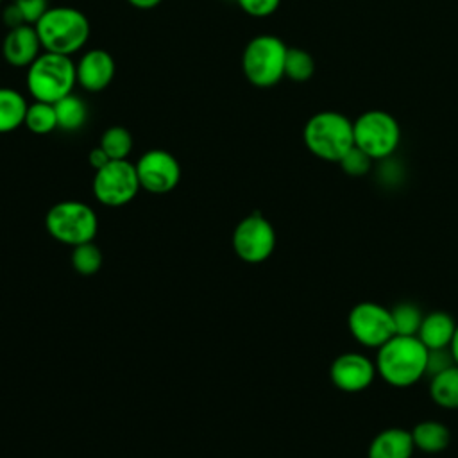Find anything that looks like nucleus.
Masks as SVG:
<instances>
[{
    "mask_svg": "<svg viewBox=\"0 0 458 458\" xmlns=\"http://www.w3.org/2000/svg\"><path fill=\"white\" fill-rule=\"evenodd\" d=\"M0 2H2V0H0Z\"/></svg>",
    "mask_w": 458,
    "mask_h": 458,
    "instance_id": "nucleus-34",
    "label": "nucleus"
},
{
    "mask_svg": "<svg viewBox=\"0 0 458 458\" xmlns=\"http://www.w3.org/2000/svg\"><path fill=\"white\" fill-rule=\"evenodd\" d=\"M18 11L21 13V18L25 25H36L38 20L47 13L48 2L47 0H13Z\"/></svg>",
    "mask_w": 458,
    "mask_h": 458,
    "instance_id": "nucleus-28",
    "label": "nucleus"
},
{
    "mask_svg": "<svg viewBox=\"0 0 458 458\" xmlns=\"http://www.w3.org/2000/svg\"><path fill=\"white\" fill-rule=\"evenodd\" d=\"M411 438H413L415 449L428 454H437L449 445L451 433L445 424H442L440 420L429 419V420H420L419 424L413 426Z\"/></svg>",
    "mask_w": 458,
    "mask_h": 458,
    "instance_id": "nucleus-17",
    "label": "nucleus"
},
{
    "mask_svg": "<svg viewBox=\"0 0 458 458\" xmlns=\"http://www.w3.org/2000/svg\"><path fill=\"white\" fill-rule=\"evenodd\" d=\"M25 97L13 88H0V134L13 132L25 122L27 113Z\"/></svg>",
    "mask_w": 458,
    "mask_h": 458,
    "instance_id": "nucleus-19",
    "label": "nucleus"
},
{
    "mask_svg": "<svg viewBox=\"0 0 458 458\" xmlns=\"http://www.w3.org/2000/svg\"><path fill=\"white\" fill-rule=\"evenodd\" d=\"M88 161H89L91 168L100 170V168H102V166H106L111 159H109V156L106 154V150L98 145L97 148H91V150H89V154H88Z\"/></svg>",
    "mask_w": 458,
    "mask_h": 458,
    "instance_id": "nucleus-31",
    "label": "nucleus"
},
{
    "mask_svg": "<svg viewBox=\"0 0 458 458\" xmlns=\"http://www.w3.org/2000/svg\"><path fill=\"white\" fill-rule=\"evenodd\" d=\"M374 363L385 383L406 388L426 376L428 347L417 336L394 335L377 349Z\"/></svg>",
    "mask_w": 458,
    "mask_h": 458,
    "instance_id": "nucleus-1",
    "label": "nucleus"
},
{
    "mask_svg": "<svg viewBox=\"0 0 458 458\" xmlns=\"http://www.w3.org/2000/svg\"><path fill=\"white\" fill-rule=\"evenodd\" d=\"M25 82L34 100L55 104L77 84L75 63L70 55L43 52L27 66Z\"/></svg>",
    "mask_w": 458,
    "mask_h": 458,
    "instance_id": "nucleus-3",
    "label": "nucleus"
},
{
    "mask_svg": "<svg viewBox=\"0 0 458 458\" xmlns=\"http://www.w3.org/2000/svg\"><path fill=\"white\" fill-rule=\"evenodd\" d=\"M454 329H456V322L449 313L431 311L424 315L420 327L417 331V338L428 349H444V347H449Z\"/></svg>",
    "mask_w": 458,
    "mask_h": 458,
    "instance_id": "nucleus-16",
    "label": "nucleus"
},
{
    "mask_svg": "<svg viewBox=\"0 0 458 458\" xmlns=\"http://www.w3.org/2000/svg\"><path fill=\"white\" fill-rule=\"evenodd\" d=\"M140 188L136 165L127 159H111L106 166L95 170L93 195L104 206H125L138 195Z\"/></svg>",
    "mask_w": 458,
    "mask_h": 458,
    "instance_id": "nucleus-8",
    "label": "nucleus"
},
{
    "mask_svg": "<svg viewBox=\"0 0 458 458\" xmlns=\"http://www.w3.org/2000/svg\"><path fill=\"white\" fill-rule=\"evenodd\" d=\"M372 157L369 154H365L361 148H358L356 145H352L345 154L344 157L338 161V165L342 166V170L347 174V175H352V177H361L365 175L370 166H372Z\"/></svg>",
    "mask_w": 458,
    "mask_h": 458,
    "instance_id": "nucleus-26",
    "label": "nucleus"
},
{
    "mask_svg": "<svg viewBox=\"0 0 458 458\" xmlns=\"http://www.w3.org/2000/svg\"><path fill=\"white\" fill-rule=\"evenodd\" d=\"M54 109L57 116V127L63 131H77L88 120V107L84 100L73 93L57 100L54 104Z\"/></svg>",
    "mask_w": 458,
    "mask_h": 458,
    "instance_id": "nucleus-20",
    "label": "nucleus"
},
{
    "mask_svg": "<svg viewBox=\"0 0 458 458\" xmlns=\"http://www.w3.org/2000/svg\"><path fill=\"white\" fill-rule=\"evenodd\" d=\"M72 267L82 274L91 276L102 267V252L93 242L75 245L72 250Z\"/></svg>",
    "mask_w": 458,
    "mask_h": 458,
    "instance_id": "nucleus-25",
    "label": "nucleus"
},
{
    "mask_svg": "<svg viewBox=\"0 0 458 458\" xmlns=\"http://www.w3.org/2000/svg\"><path fill=\"white\" fill-rule=\"evenodd\" d=\"M127 2L138 9H152V7L159 5L163 0H127Z\"/></svg>",
    "mask_w": 458,
    "mask_h": 458,
    "instance_id": "nucleus-32",
    "label": "nucleus"
},
{
    "mask_svg": "<svg viewBox=\"0 0 458 458\" xmlns=\"http://www.w3.org/2000/svg\"><path fill=\"white\" fill-rule=\"evenodd\" d=\"M100 147L106 150L109 159H127L132 148V136L122 125H113L102 132Z\"/></svg>",
    "mask_w": 458,
    "mask_h": 458,
    "instance_id": "nucleus-22",
    "label": "nucleus"
},
{
    "mask_svg": "<svg viewBox=\"0 0 458 458\" xmlns=\"http://www.w3.org/2000/svg\"><path fill=\"white\" fill-rule=\"evenodd\" d=\"M415 444L411 431L403 428H388L379 431L367 451L369 458H411Z\"/></svg>",
    "mask_w": 458,
    "mask_h": 458,
    "instance_id": "nucleus-15",
    "label": "nucleus"
},
{
    "mask_svg": "<svg viewBox=\"0 0 458 458\" xmlns=\"http://www.w3.org/2000/svg\"><path fill=\"white\" fill-rule=\"evenodd\" d=\"M347 326L358 344L372 349H379L395 335L392 311L370 301L352 306L347 317Z\"/></svg>",
    "mask_w": 458,
    "mask_h": 458,
    "instance_id": "nucleus-9",
    "label": "nucleus"
},
{
    "mask_svg": "<svg viewBox=\"0 0 458 458\" xmlns=\"http://www.w3.org/2000/svg\"><path fill=\"white\" fill-rule=\"evenodd\" d=\"M376 374V363L361 352H344L336 356L329 367L333 385L344 392H361L369 388Z\"/></svg>",
    "mask_w": 458,
    "mask_h": 458,
    "instance_id": "nucleus-12",
    "label": "nucleus"
},
{
    "mask_svg": "<svg viewBox=\"0 0 458 458\" xmlns=\"http://www.w3.org/2000/svg\"><path fill=\"white\" fill-rule=\"evenodd\" d=\"M77 82L82 89L97 93L106 89L114 77V59L107 50L93 48L75 63Z\"/></svg>",
    "mask_w": 458,
    "mask_h": 458,
    "instance_id": "nucleus-13",
    "label": "nucleus"
},
{
    "mask_svg": "<svg viewBox=\"0 0 458 458\" xmlns=\"http://www.w3.org/2000/svg\"><path fill=\"white\" fill-rule=\"evenodd\" d=\"M41 43L34 25H20L9 29L2 41V55L4 59L16 68L30 66L32 61L39 55Z\"/></svg>",
    "mask_w": 458,
    "mask_h": 458,
    "instance_id": "nucleus-14",
    "label": "nucleus"
},
{
    "mask_svg": "<svg viewBox=\"0 0 458 458\" xmlns=\"http://www.w3.org/2000/svg\"><path fill=\"white\" fill-rule=\"evenodd\" d=\"M429 395L440 408L458 410V365L429 377Z\"/></svg>",
    "mask_w": 458,
    "mask_h": 458,
    "instance_id": "nucleus-18",
    "label": "nucleus"
},
{
    "mask_svg": "<svg viewBox=\"0 0 458 458\" xmlns=\"http://www.w3.org/2000/svg\"><path fill=\"white\" fill-rule=\"evenodd\" d=\"M236 4L245 11L249 16L265 18L276 13L281 0H236Z\"/></svg>",
    "mask_w": 458,
    "mask_h": 458,
    "instance_id": "nucleus-29",
    "label": "nucleus"
},
{
    "mask_svg": "<svg viewBox=\"0 0 458 458\" xmlns=\"http://www.w3.org/2000/svg\"><path fill=\"white\" fill-rule=\"evenodd\" d=\"M302 140L313 156L338 163L354 145L352 122L336 111L315 113L304 125Z\"/></svg>",
    "mask_w": 458,
    "mask_h": 458,
    "instance_id": "nucleus-4",
    "label": "nucleus"
},
{
    "mask_svg": "<svg viewBox=\"0 0 458 458\" xmlns=\"http://www.w3.org/2000/svg\"><path fill=\"white\" fill-rule=\"evenodd\" d=\"M449 351H451V354H453V358H454V363L458 365V324H456L453 340H451V344H449Z\"/></svg>",
    "mask_w": 458,
    "mask_h": 458,
    "instance_id": "nucleus-33",
    "label": "nucleus"
},
{
    "mask_svg": "<svg viewBox=\"0 0 458 458\" xmlns=\"http://www.w3.org/2000/svg\"><path fill=\"white\" fill-rule=\"evenodd\" d=\"M390 311H392V318H394L395 335L417 336V331L424 318L419 306H415L413 302H399Z\"/></svg>",
    "mask_w": 458,
    "mask_h": 458,
    "instance_id": "nucleus-23",
    "label": "nucleus"
},
{
    "mask_svg": "<svg viewBox=\"0 0 458 458\" xmlns=\"http://www.w3.org/2000/svg\"><path fill=\"white\" fill-rule=\"evenodd\" d=\"M288 47L272 34L252 38L242 55V70L247 81L258 88L276 86L284 77Z\"/></svg>",
    "mask_w": 458,
    "mask_h": 458,
    "instance_id": "nucleus-5",
    "label": "nucleus"
},
{
    "mask_svg": "<svg viewBox=\"0 0 458 458\" xmlns=\"http://www.w3.org/2000/svg\"><path fill=\"white\" fill-rule=\"evenodd\" d=\"M4 23L9 27V29H14V27H20V25H25L23 18H21V13L18 11V7L13 4H9L5 9H4Z\"/></svg>",
    "mask_w": 458,
    "mask_h": 458,
    "instance_id": "nucleus-30",
    "label": "nucleus"
},
{
    "mask_svg": "<svg viewBox=\"0 0 458 458\" xmlns=\"http://www.w3.org/2000/svg\"><path fill=\"white\" fill-rule=\"evenodd\" d=\"M23 125L34 134H48L54 129H57V116H55L54 104L41 102V100L29 104Z\"/></svg>",
    "mask_w": 458,
    "mask_h": 458,
    "instance_id": "nucleus-21",
    "label": "nucleus"
},
{
    "mask_svg": "<svg viewBox=\"0 0 458 458\" xmlns=\"http://www.w3.org/2000/svg\"><path fill=\"white\" fill-rule=\"evenodd\" d=\"M315 72V61L313 57L302 50V48H288L286 59H284V77L304 82L308 81Z\"/></svg>",
    "mask_w": 458,
    "mask_h": 458,
    "instance_id": "nucleus-24",
    "label": "nucleus"
},
{
    "mask_svg": "<svg viewBox=\"0 0 458 458\" xmlns=\"http://www.w3.org/2000/svg\"><path fill=\"white\" fill-rule=\"evenodd\" d=\"M454 363V358L449 351V347L444 349H428V365H426V376H435L445 369H449Z\"/></svg>",
    "mask_w": 458,
    "mask_h": 458,
    "instance_id": "nucleus-27",
    "label": "nucleus"
},
{
    "mask_svg": "<svg viewBox=\"0 0 458 458\" xmlns=\"http://www.w3.org/2000/svg\"><path fill=\"white\" fill-rule=\"evenodd\" d=\"M45 227L54 240L75 247L93 242L98 231V218L86 202L63 200L47 211Z\"/></svg>",
    "mask_w": 458,
    "mask_h": 458,
    "instance_id": "nucleus-6",
    "label": "nucleus"
},
{
    "mask_svg": "<svg viewBox=\"0 0 458 458\" xmlns=\"http://www.w3.org/2000/svg\"><path fill=\"white\" fill-rule=\"evenodd\" d=\"M276 247V231L272 224L261 215L252 213L238 222L233 233V249L245 263L265 261Z\"/></svg>",
    "mask_w": 458,
    "mask_h": 458,
    "instance_id": "nucleus-10",
    "label": "nucleus"
},
{
    "mask_svg": "<svg viewBox=\"0 0 458 458\" xmlns=\"http://www.w3.org/2000/svg\"><path fill=\"white\" fill-rule=\"evenodd\" d=\"M34 27L41 48L45 52L63 55L79 52L89 38V21L86 14L75 7L66 5L48 7Z\"/></svg>",
    "mask_w": 458,
    "mask_h": 458,
    "instance_id": "nucleus-2",
    "label": "nucleus"
},
{
    "mask_svg": "<svg viewBox=\"0 0 458 458\" xmlns=\"http://www.w3.org/2000/svg\"><path fill=\"white\" fill-rule=\"evenodd\" d=\"M136 174L143 190L163 195L179 184L181 165L170 152L163 148H152L140 156L136 163Z\"/></svg>",
    "mask_w": 458,
    "mask_h": 458,
    "instance_id": "nucleus-11",
    "label": "nucleus"
},
{
    "mask_svg": "<svg viewBox=\"0 0 458 458\" xmlns=\"http://www.w3.org/2000/svg\"><path fill=\"white\" fill-rule=\"evenodd\" d=\"M354 145L372 159H388L401 141V127L397 120L381 109L361 113L352 122Z\"/></svg>",
    "mask_w": 458,
    "mask_h": 458,
    "instance_id": "nucleus-7",
    "label": "nucleus"
}]
</instances>
